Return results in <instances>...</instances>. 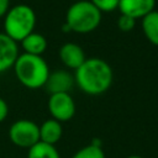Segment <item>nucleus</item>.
Returning <instances> with one entry per match:
<instances>
[{
  "mask_svg": "<svg viewBox=\"0 0 158 158\" xmlns=\"http://www.w3.org/2000/svg\"><path fill=\"white\" fill-rule=\"evenodd\" d=\"M112 80V68L106 60L98 57L86 58L74 74L75 84L88 95L104 94L111 86Z\"/></svg>",
  "mask_w": 158,
  "mask_h": 158,
  "instance_id": "f257e3e1",
  "label": "nucleus"
},
{
  "mask_svg": "<svg viewBox=\"0 0 158 158\" xmlns=\"http://www.w3.org/2000/svg\"><path fill=\"white\" fill-rule=\"evenodd\" d=\"M14 70L17 80L28 89H40L46 85L49 75V67L42 56H32L27 53L19 54Z\"/></svg>",
  "mask_w": 158,
  "mask_h": 158,
  "instance_id": "f03ea898",
  "label": "nucleus"
},
{
  "mask_svg": "<svg viewBox=\"0 0 158 158\" xmlns=\"http://www.w3.org/2000/svg\"><path fill=\"white\" fill-rule=\"evenodd\" d=\"M101 22V12L89 1L78 0L68 7L64 23L69 31L75 33H90L95 31Z\"/></svg>",
  "mask_w": 158,
  "mask_h": 158,
  "instance_id": "7ed1b4c3",
  "label": "nucleus"
},
{
  "mask_svg": "<svg viewBox=\"0 0 158 158\" xmlns=\"http://www.w3.org/2000/svg\"><path fill=\"white\" fill-rule=\"evenodd\" d=\"M35 10L26 4H17L4 16V33L15 42H21L36 27Z\"/></svg>",
  "mask_w": 158,
  "mask_h": 158,
  "instance_id": "20e7f679",
  "label": "nucleus"
},
{
  "mask_svg": "<svg viewBox=\"0 0 158 158\" xmlns=\"http://www.w3.org/2000/svg\"><path fill=\"white\" fill-rule=\"evenodd\" d=\"M9 138L15 146L30 149L40 142V126L31 120H17L9 128Z\"/></svg>",
  "mask_w": 158,
  "mask_h": 158,
  "instance_id": "39448f33",
  "label": "nucleus"
},
{
  "mask_svg": "<svg viewBox=\"0 0 158 158\" xmlns=\"http://www.w3.org/2000/svg\"><path fill=\"white\" fill-rule=\"evenodd\" d=\"M48 111L52 118L58 122H65L75 115V102L69 93L51 94L48 99Z\"/></svg>",
  "mask_w": 158,
  "mask_h": 158,
  "instance_id": "423d86ee",
  "label": "nucleus"
},
{
  "mask_svg": "<svg viewBox=\"0 0 158 158\" xmlns=\"http://www.w3.org/2000/svg\"><path fill=\"white\" fill-rule=\"evenodd\" d=\"M157 5V0H120L118 11L121 15L130 16L135 20L143 19L152 12Z\"/></svg>",
  "mask_w": 158,
  "mask_h": 158,
  "instance_id": "0eeeda50",
  "label": "nucleus"
},
{
  "mask_svg": "<svg viewBox=\"0 0 158 158\" xmlns=\"http://www.w3.org/2000/svg\"><path fill=\"white\" fill-rule=\"evenodd\" d=\"M19 57L17 42L11 40L4 32H0V73H4L14 67Z\"/></svg>",
  "mask_w": 158,
  "mask_h": 158,
  "instance_id": "6e6552de",
  "label": "nucleus"
},
{
  "mask_svg": "<svg viewBox=\"0 0 158 158\" xmlns=\"http://www.w3.org/2000/svg\"><path fill=\"white\" fill-rule=\"evenodd\" d=\"M58 56H59L60 62L67 68L74 69V70H77L86 59L84 49L79 44L73 43V42H67L62 44L59 48Z\"/></svg>",
  "mask_w": 158,
  "mask_h": 158,
  "instance_id": "1a4fd4ad",
  "label": "nucleus"
},
{
  "mask_svg": "<svg viewBox=\"0 0 158 158\" xmlns=\"http://www.w3.org/2000/svg\"><path fill=\"white\" fill-rule=\"evenodd\" d=\"M74 77L64 69L56 70L53 73H49L48 79L46 81V89L49 94H57V93H69L70 89L74 85Z\"/></svg>",
  "mask_w": 158,
  "mask_h": 158,
  "instance_id": "9d476101",
  "label": "nucleus"
},
{
  "mask_svg": "<svg viewBox=\"0 0 158 158\" xmlns=\"http://www.w3.org/2000/svg\"><path fill=\"white\" fill-rule=\"evenodd\" d=\"M63 135L62 123L54 118H48L40 126V141L54 146Z\"/></svg>",
  "mask_w": 158,
  "mask_h": 158,
  "instance_id": "9b49d317",
  "label": "nucleus"
},
{
  "mask_svg": "<svg viewBox=\"0 0 158 158\" xmlns=\"http://www.w3.org/2000/svg\"><path fill=\"white\" fill-rule=\"evenodd\" d=\"M21 46L23 48V53L32 54V56H42L43 52L47 49V40L43 35L38 32H32L28 36H26L21 42Z\"/></svg>",
  "mask_w": 158,
  "mask_h": 158,
  "instance_id": "f8f14e48",
  "label": "nucleus"
},
{
  "mask_svg": "<svg viewBox=\"0 0 158 158\" xmlns=\"http://www.w3.org/2000/svg\"><path fill=\"white\" fill-rule=\"evenodd\" d=\"M142 31L149 43L158 46V10H153L142 19Z\"/></svg>",
  "mask_w": 158,
  "mask_h": 158,
  "instance_id": "ddd939ff",
  "label": "nucleus"
},
{
  "mask_svg": "<svg viewBox=\"0 0 158 158\" xmlns=\"http://www.w3.org/2000/svg\"><path fill=\"white\" fill-rule=\"evenodd\" d=\"M27 158H60V156L54 146L40 141L28 149Z\"/></svg>",
  "mask_w": 158,
  "mask_h": 158,
  "instance_id": "4468645a",
  "label": "nucleus"
},
{
  "mask_svg": "<svg viewBox=\"0 0 158 158\" xmlns=\"http://www.w3.org/2000/svg\"><path fill=\"white\" fill-rule=\"evenodd\" d=\"M72 158H105V153L100 144L90 143L75 152Z\"/></svg>",
  "mask_w": 158,
  "mask_h": 158,
  "instance_id": "2eb2a0df",
  "label": "nucleus"
},
{
  "mask_svg": "<svg viewBox=\"0 0 158 158\" xmlns=\"http://www.w3.org/2000/svg\"><path fill=\"white\" fill-rule=\"evenodd\" d=\"M101 14L102 12H111L117 9L120 0H89Z\"/></svg>",
  "mask_w": 158,
  "mask_h": 158,
  "instance_id": "dca6fc26",
  "label": "nucleus"
},
{
  "mask_svg": "<svg viewBox=\"0 0 158 158\" xmlns=\"http://www.w3.org/2000/svg\"><path fill=\"white\" fill-rule=\"evenodd\" d=\"M135 26H136V20L135 19L120 14V16L117 19V27H118L120 31H122V32H130V31L133 30Z\"/></svg>",
  "mask_w": 158,
  "mask_h": 158,
  "instance_id": "f3484780",
  "label": "nucleus"
},
{
  "mask_svg": "<svg viewBox=\"0 0 158 158\" xmlns=\"http://www.w3.org/2000/svg\"><path fill=\"white\" fill-rule=\"evenodd\" d=\"M9 114V106L6 104V101L0 96V122H2Z\"/></svg>",
  "mask_w": 158,
  "mask_h": 158,
  "instance_id": "a211bd4d",
  "label": "nucleus"
},
{
  "mask_svg": "<svg viewBox=\"0 0 158 158\" xmlns=\"http://www.w3.org/2000/svg\"><path fill=\"white\" fill-rule=\"evenodd\" d=\"M9 9H10V0H0V19L5 16Z\"/></svg>",
  "mask_w": 158,
  "mask_h": 158,
  "instance_id": "6ab92c4d",
  "label": "nucleus"
},
{
  "mask_svg": "<svg viewBox=\"0 0 158 158\" xmlns=\"http://www.w3.org/2000/svg\"><path fill=\"white\" fill-rule=\"evenodd\" d=\"M126 158H143V157L137 156V154H132V156H128V157H126Z\"/></svg>",
  "mask_w": 158,
  "mask_h": 158,
  "instance_id": "aec40b11",
  "label": "nucleus"
},
{
  "mask_svg": "<svg viewBox=\"0 0 158 158\" xmlns=\"http://www.w3.org/2000/svg\"><path fill=\"white\" fill-rule=\"evenodd\" d=\"M73 1H78V0H73Z\"/></svg>",
  "mask_w": 158,
  "mask_h": 158,
  "instance_id": "412c9836",
  "label": "nucleus"
},
{
  "mask_svg": "<svg viewBox=\"0 0 158 158\" xmlns=\"http://www.w3.org/2000/svg\"><path fill=\"white\" fill-rule=\"evenodd\" d=\"M157 5H158V1H157Z\"/></svg>",
  "mask_w": 158,
  "mask_h": 158,
  "instance_id": "4be33fe9",
  "label": "nucleus"
}]
</instances>
